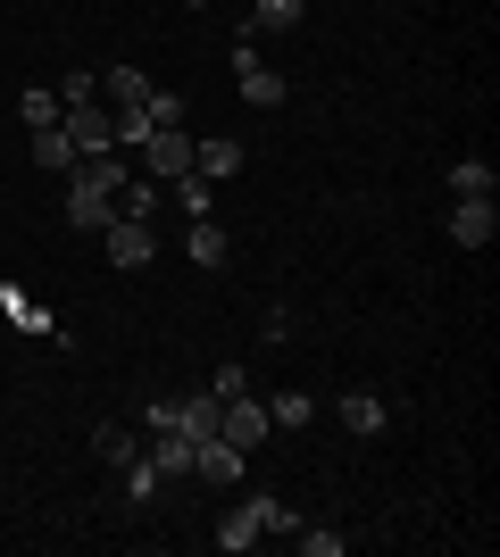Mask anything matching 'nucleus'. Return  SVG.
<instances>
[{
	"instance_id": "obj_9",
	"label": "nucleus",
	"mask_w": 500,
	"mask_h": 557,
	"mask_svg": "<svg viewBox=\"0 0 500 557\" xmlns=\"http://www.w3.org/2000/svg\"><path fill=\"white\" fill-rule=\"evenodd\" d=\"M301 17H309V0H251V17H242V34H292Z\"/></svg>"
},
{
	"instance_id": "obj_11",
	"label": "nucleus",
	"mask_w": 500,
	"mask_h": 557,
	"mask_svg": "<svg viewBox=\"0 0 500 557\" xmlns=\"http://www.w3.org/2000/svg\"><path fill=\"white\" fill-rule=\"evenodd\" d=\"M184 258H192V267H225V225H217V216H192Z\"/></svg>"
},
{
	"instance_id": "obj_3",
	"label": "nucleus",
	"mask_w": 500,
	"mask_h": 557,
	"mask_svg": "<svg viewBox=\"0 0 500 557\" xmlns=\"http://www.w3.org/2000/svg\"><path fill=\"white\" fill-rule=\"evenodd\" d=\"M234 75H242V100H251V109H284V75L259 67V34L234 42Z\"/></svg>"
},
{
	"instance_id": "obj_1",
	"label": "nucleus",
	"mask_w": 500,
	"mask_h": 557,
	"mask_svg": "<svg viewBox=\"0 0 500 557\" xmlns=\"http://www.w3.org/2000/svg\"><path fill=\"white\" fill-rule=\"evenodd\" d=\"M276 524H284V533H292L301 516H292L284 499H242V508L225 516V524H217V549H234V557H242V549H259V541L276 533Z\"/></svg>"
},
{
	"instance_id": "obj_7",
	"label": "nucleus",
	"mask_w": 500,
	"mask_h": 557,
	"mask_svg": "<svg viewBox=\"0 0 500 557\" xmlns=\"http://www.w3.org/2000/svg\"><path fill=\"white\" fill-rule=\"evenodd\" d=\"M242 166H251V150H242L234 134H209V141H192V175H209V184H234Z\"/></svg>"
},
{
	"instance_id": "obj_23",
	"label": "nucleus",
	"mask_w": 500,
	"mask_h": 557,
	"mask_svg": "<svg viewBox=\"0 0 500 557\" xmlns=\"http://www.w3.org/2000/svg\"><path fill=\"white\" fill-rule=\"evenodd\" d=\"M184 9H209V0H184Z\"/></svg>"
},
{
	"instance_id": "obj_20",
	"label": "nucleus",
	"mask_w": 500,
	"mask_h": 557,
	"mask_svg": "<svg viewBox=\"0 0 500 557\" xmlns=\"http://www.w3.org/2000/svg\"><path fill=\"white\" fill-rule=\"evenodd\" d=\"M17 116L34 125V134H42V125H59L68 109H59V92H25V100H17Z\"/></svg>"
},
{
	"instance_id": "obj_17",
	"label": "nucleus",
	"mask_w": 500,
	"mask_h": 557,
	"mask_svg": "<svg viewBox=\"0 0 500 557\" xmlns=\"http://www.w3.org/2000/svg\"><path fill=\"white\" fill-rule=\"evenodd\" d=\"M309 417H317V399H309V392H276V399H267V424H284V433H301Z\"/></svg>"
},
{
	"instance_id": "obj_5",
	"label": "nucleus",
	"mask_w": 500,
	"mask_h": 557,
	"mask_svg": "<svg viewBox=\"0 0 500 557\" xmlns=\"http://www.w3.org/2000/svg\"><path fill=\"white\" fill-rule=\"evenodd\" d=\"M217 433H225L234 449H259L267 433H276V424H267V399H251V392L225 399V408H217Z\"/></svg>"
},
{
	"instance_id": "obj_13",
	"label": "nucleus",
	"mask_w": 500,
	"mask_h": 557,
	"mask_svg": "<svg viewBox=\"0 0 500 557\" xmlns=\"http://www.w3.org/2000/svg\"><path fill=\"white\" fill-rule=\"evenodd\" d=\"M34 166H50V175H68V166H75L68 125H42V134H34Z\"/></svg>"
},
{
	"instance_id": "obj_22",
	"label": "nucleus",
	"mask_w": 500,
	"mask_h": 557,
	"mask_svg": "<svg viewBox=\"0 0 500 557\" xmlns=\"http://www.w3.org/2000/svg\"><path fill=\"white\" fill-rule=\"evenodd\" d=\"M143 116H150V125H184V92H150Z\"/></svg>"
},
{
	"instance_id": "obj_12",
	"label": "nucleus",
	"mask_w": 500,
	"mask_h": 557,
	"mask_svg": "<svg viewBox=\"0 0 500 557\" xmlns=\"http://www.w3.org/2000/svg\"><path fill=\"white\" fill-rule=\"evenodd\" d=\"M150 466H159V483H175V474H192V442L184 433H150V449H143Z\"/></svg>"
},
{
	"instance_id": "obj_16",
	"label": "nucleus",
	"mask_w": 500,
	"mask_h": 557,
	"mask_svg": "<svg viewBox=\"0 0 500 557\" xmlns=\"http://www.w3.org/2000/svg\"><path fill=\"white\" fill-rule=\"evenodd\" d=\"M109 216H118V200H100V191H68V225L75 233H100Z\"/></svg>"
},
{
	"instance_id": "obj_21",
	"label": "nucleus",
	"mask_w": 500,
	"mask_h": 557,
	"mask_svg": "<svg viewBox=\"0 0 500 557\" xmlns=\"http://www.w3.org/2000/svg\"><path fill=\"white\" fill-rule=\"evenodd\" d=\"M292 533H301L309 557H342V533H333V524H292Z\"/></svg>"
},
{
	"instance_id": "obj_8",
	"label": "nucleus",
	"mask_w": 500,
	"mask_h": 557,
	"mask_svg": "<svg viewBox=\"0 0 500 557\" xmlns=\"http://www.w3.org/2000/svg\"><path fill=\"white\" fill-rule=\"evenodd\" d=\"M492 233H500V209H492V200H459V209H451V242H459V250H484Z\"/></svg>"
},
{
	"instance_id": "obj_15",
	"label": "nucleus",
	"mask_w": 500,
	"mask_h": 557,
	"mask_svg": "<svg viewBox=\"0 0 500 557\" xmlns=\"http://www.w3.org/2000/svg\"><path fill=\"white\" fill-rule=\"evenodd\" d=\"M492 184H500L492 159H459L451 166V191H459V200H492Z\"/></svg>"
},
{
	"instance_id": "obj_14",
	"label": "nucleus",
	"mask_w": 500,
	"mask_h": 557,
	"mask_svg": "<svg viewBox=\"0 0 500 557\" xmlns=\"http://www.w3.org/2000/svg\"><path fill=\"white\" fill-rule=\"evenodd\" d=\"M167 200H175L184 216H209V209H217V184H209V175H175V184H167Z\"/></svg>"
},
{
	"instance_id": "obj_18",
	"label": "nucleus",
	"mask_w": 500,
	"mask_h": 557,
	"mask_svg": "<svg viewBox=\"0 0 500 557\" xmlns=\"http://www.w3.org/2000/svg\"><path fill=\"white\" fill-rule=\"evenodd\" d=\"M93 458H109V466H134V458H143V442H134L125 424H100V433H93Z\"/></svg>"
},
{
	"instance_id": "obj_4",
	"label": "nucleus",
	"mask_w": 500,
	"mask_h": 557,
	"mask_svg": "<svg viewBox=\"0 0 500 557\" xmlns=\"http://www.w3.org/2000/svg\"><path fill=\"white\" fill-rule=\"evenodd\" d=\"M143 175H159V184L192 175V134H184V125H150V141H143Z\"/></svg>"
},
{
	"instance_id": "obj_6",
	"label": "nucleus",
	"mask_w": 500,
	"mask_h": 557,
	"mask_svg": "<svg viewBox=\"0 0 500 557\" xmlns=\"http://www.w3.org/2000/svg\"><path fill=\"white\" fill-rule=\"evenodd\" d=\"M192 474H200V483H242V474H251V449L209 433V442H192Z\"/></svg>"
},
{
	"instance_id": "obj_10",
	"label": "nucleus",
	"mask_w": 500,
	"mask_h": 557,
	"mask_svg": "<svg viewBox=\"0 0 500 557\" xmlns=\"http://www.w3.org/2000/svg\"><path fill=\"white\" fill-rule=\"evenodd\" d=\"M333 408H342V424H351L358 442H376L383 424H392V408H383V399H376V392H351V399H333Z\"/></svg>"
},
{
	"instance_id": "obj_19",
	"label": "nucleus",
	"mask_w": 500,
	"mask_h": 557,
	"mask_svg": "<svg viewBox=\"0 0 500 557\" xmlns=\"http://www.w3.org/2000/svg\"><path fill=\"white\" fill-rule=\"evenodd\" d=\"M100 100V67H68L59 75V109H93Z\"/></svg>"
},
{
	"instance_id": "obj_2",
	"label": "nucleus",
	"mask_w": 500,
	"mask_h": 557,
	"mask_svg": "<svg viewBox=\"0 0 500 557\" xmlns=\"http://www.w3.org/2000/svg\"><path fill=\"white\" fill-rule=\"evenodd\" d=\"M100 250H109V267H150V258H159V233H150V216H109V225H100Z\"/></svg>"
}]
</instances>
